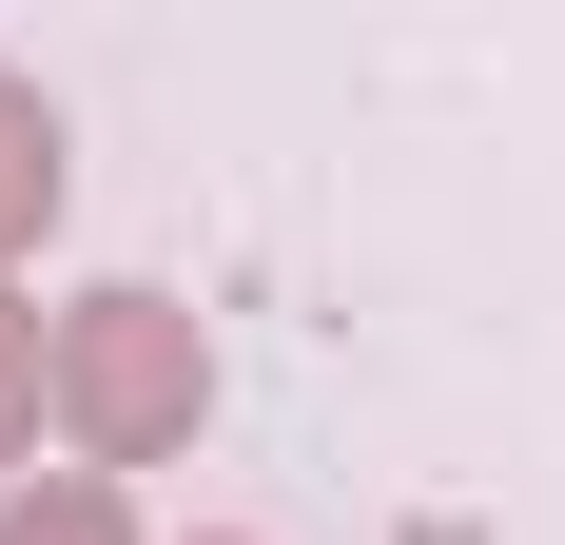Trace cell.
<instances>
[{
    "mask_svg": "<svg viewBox=\"0 0 565 545\" xmlns=\"http://www.w3.org/2000/svg\"><path fill=\"white\" fill-rule=\"evenodd\" d=\"M40 409L78 429V468H157V448H195V409H215V351H195V312L175 292H78V312L40 331Z\"/></svg>",
    "mask_w": 565,
    "mask_h": 545,
    "instance_id": "1",
    "label": "cell"
},
{
    "mask_svg": "<svg viewBox=\"0 0 565 545\" xmlns=\"http://www.w3.org/2000/svg\"><path fill=\"white\" fill-rule=\"evenodd\" d=\"M58 215V117H40V78H0V254Z\"/></svg>",
    "mask_w": 565,
    "mask_h": 545,
    "instance_id": "2",
    "label": "cell"
},
{
    "mask_svg": "<svg viewBox=\"0 0 565 545\" xmlns=\"http://www.w3.org/2000/svg\"><path fill=\"white\" fill-rule=\"evenodd\" d=\"M0 545H137V526H117V488H98V468H40V488L0 506Z\"/></svg>",
    "mask_w": 565,
    "mask_h": 545,
    "instance_id": "3",
    "label": "cell"
},
{
    "mask_svg": "<svg viewBox=\"0 0 565 545\" xmlns=\"http://www.w3.org/2000/svg\"><path fill=\"white\" fill-rule=\"evenodd\" d=\"M40 448V312H0V468Z\"/></svg>",
    "mask_w": 565,
    "mask_h": 545,
    "instance_id": "4",
    "label": "cell"
}]
</instances>
